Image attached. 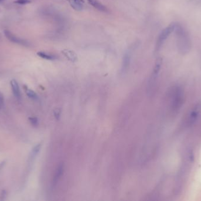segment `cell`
<instances>
[{
	"label": "cell",
	"mask_w": 201,
	"mask_h": 201,
	"mask_svg": "<svg viewBox=\"0 0 201 201\" xmlns=\"http://www.w3.org/2000/svg\"><path fill=\"white\" fill-rule=\"evenodd\" d=\"M176 37V45L178 52L182 55L187 54L191 47L190 40L188 33L179 24L175 23V30Z\"/></svg>",
	"instance_id": "cell-1"
},
{
	"label": "cell",
	"mask_w": 201,
	"mask_h": 201,
	"mask_svg": "<svg viewBox=\"0 0 201 201\" xmlns=\"http://www.w3.org/2000/svg\"><path fill=\"white\" fill-rule=\"evenodd\" d=\"M175 27V23L170 24L167 27H166L165 29H163L162 32L160 33L158 40L156 41V47H155V51L158 52L161 49L162 46H163L165 41L166 40L168 37L170 35V34L174 31Z\"/></svg>",
	"instance_id": "cell-2"
},
{
	"label": "cell",
	"mask_w": 201,
	"mask_h": 201,
	"mask_svg": "<svg viewBox=\"0 0 201 201\" xmlns=\"http://www.w3.org/2000/svg\"><path fill=\"white\" fill-rule=\"evenodd\" d=\"M183 93L182 89L179 87H176L173 92L172 99V107L173 110L177 111L179 109L183 103Z\"/></svg>",
	"instance_id": "cell-3"
},
{
	"label": "cell",
	"mask_w": 201,
	"mask_h": 201,
	"mask_svg": "<svg viewBox=\"0 0 201 201\" xmlns=\"http://www.w3.org/2000/svg\"><path fill=\"white\" fill-rule=\"evenodd\" d=\"M162 64V60L161 57H159L156 59L155 64V66L153 70L152 77L151 78L149 84V87H148V92L149 93H152V89L154 87V84H155L156 80L157 78V76L158 75V73L161 70V66Z\"/></svg>",
	"instance_id": "cell-4"
},
{
	"label": "cell",
	"mask_w": 201,
	"mask_h": 201,
	"mask_svg": "<svg viewBox=\"0 0 201 201\" xmlns=\"http://www.w3.org/2000/svg\"><path fill=\"white\" fill-rule=\"evenodd\" d=\"M4 34L6 36V37L13 43L18 44H21V45H23V46H27L28 45V43L27 41H26L24 40H23L20 38L17 37V36L14 35L13 33H11L10 31L5 30L4 31Z\"/></svg>",
	"instance_id": "cell-5"
},
{
	"label": "cell",
	"mask_w": 201,
	"mask_h": 201,
	"mask_svg": "<svg viewBox=\"0 0 201 201\" xmlns=\"http://www.w3.org/2000/svg\"><path fill=\"white\" fill-rule=\"evenodd\" d=\"M131 56H132V52H131V50L129 49L125 53L123 58L122 70H121L122 73H124L128 70V67L129 66Z\"/></svg>",
	"instance_id": "cell-6"
},
{
	"label": "cell",
	"mask_w": 201,
	"mask_h": 201,
	"mask_svg": "<svg viewBox=\"0 0 201 201\" xmlns=\"http://www.w3.org/2000/svg\"><path fill=\"white\" fill-rule=\"evenodd\" d=\"M199 109L200 106H199V104H197L193 109V110L190 112L188 120V124L189 126L193 125L196 121L199 113Z\"/></svg>",
	"instance_id": "cell-7"
},
{
	"label": "cell",
	"mask_w": 201,
	"mask_h": 201,
	"mask_svg": "<svg viewBox=\"0 0 201 201\" xmlns=\"http://www.w3.org/2000/svg\"><path fill=\"white\" fill-rule=\"evenodd\" d=\"M71 7L76 11H81L84 9V1L82 0H66Z\"/></svg>",
	"instance_id": "cell-8"
},
{
	"label": "cell",
	"mask_w": 201,
	"mask_h": 201,
	"mask_svg": "<svg viewBox=\"0 0 201 201\" xmlns=\"http://www.w3.org/2000/svg\"><path fill=\"white\" fill-rule=\"evenodd\" d=\"M10 85L11 87V89L13 90V94L15 97L18 99H21V92L20 89V87L18 85V82L15 79H12L10 82Z\"/></svg>",
	"instance_id": "cell-9"
},
{
	"label": "cell",
	"mask_w": 201,
	"mask_h": 201,
	"mask_svg": "<svg viewBox=\"0 0 201 201\" xmlns=\"http://www.w3.org/2000/svg\"><path fill=\"white\" fill-rule=\"evenodd\" d=\"M62 54L70 62H75L78 60V57L75 52L71 50L65 49L61 52Z\"/></svg>",
	"instance_id": "cell-10"
},
{
	"label": "cell",
	"mask_w": 201,
	"mask_h": 201,
	"mask_svg": "<svg viewBox=\"0 0 201 201\" xmlns=\"http://www.w3.org/2000/svg\"><path fill=\"white\" fill-rule=\"evenodd\" d=\"M87 2L94 8L100 11L105 12L107 11V9L104 5L98 1V0H87Z\"/></svg>",
	"instance_id": "cell-11"
},
{
	"label": "cell",
	"mask_w": 201,
	"mask_h": 201,
	"mask_svg": "<svg viewBox=\"0 0 201 201\" xmlns=\"http://www.w3.org/2000/svg\"><path fill=\"white\" fill-rule=\"evenodd\" d=\"M63 171H64V165L61 163L58 166V167L56 170V173H55V176H54V178L53 180V184L54 185H56L58 181L59 180L60 178L61 177V176L63 175Z\"/></svg>",
	"instance_id": "cell-12"
},
{
	"label": "cell",
	"mask_w": 201,
	"mask_h": 201,
	"mask_svg": "<svg viewBox=\"0 0 201 201\" xmlns=\"http://www.w3.org/2000/svg\"><path fill=\"white\" fill-rule=\"evenodd\" d=\"M37 54L40 57L47 60H54L57 59V57L54 55L44 52H38Z\"/></svg>",
	"instance_id": "cell-13"
},
{
	"label": "cell",
	"mask_w": 201,
	"mask_h": 201,
	"mask_svg": "<svg viewBox=\"0 0 201 201\" xmlns=\"http://www.w3.org/2000/svg\"><path fill=\"white\" fill-rule=\"evenodd\" d=\"M41 147V144H38L37 145H36L31 150L30 156H29V162H33V160L36 157V156H37L38 153H39L40 149Z\"/></svg>",
	"instance_id": "cell-14"
},
{
	"label": "cell",
	"mask_w": 201,
	"mask_h": 201,
	"mask_svg": "<svg viewBox=\"0 0 201 201\" xmlns=\"http://www.w3.org/2000/svg\"><path fill=\"white\" fill-rule=\"evenodd\" d=\"M24 87L26 93L29 98L33 99V100H37L38 99L37 94L36 93V92L34 91H33L31 89H29L26 86H24Z\"/></svg>",
	"instance_id": "cell-15"
},
{
	"label": "cell",
	"mask_w": 201,
	"mask_h": 201,
	"mask_svg": "<svg viewBox=\"0 0 201 201\" xmlns=\"http://www.w3.org/2000/svg\"><path fill=\"white\" fill-rule=\"evenodd\" d=\"M31 124L34 126H37L38 124V120L37 117H30L28 118Z\"/></svg>",
	"instance_id": "cell-16"
},
{
	"label": "cell",
	"mask_w": 201,
	"mask_h": 201,
	"mask_svg": "<svg viewBox=\"0 0 201 201\" xmlns=\"http://www.w3.org/2000/svg\"><path fill=\"white\" fill-rule=\"evenodd\" d=\"M15 3L20 5H26L31 3V0H16Z\"/></svg>",
	"instance_id": "cell-17"
},
{
	"label": "cell",
	"mask_w": 201,
	"mask_h": 201,
	"mask_svg": "<svg viewBox=\"0 0 201 201\" xmlns=\"http://www.w3.org/2000/svg\"><path fill=\"white\" fill-rule=\"evenodd\" d=\"M54 114L57 120H58L61 116V110L60 109H56L54 111Z\"/></svg>",
	"instance_id": "cell-18"
},
{
	"label": "cell",
	"mask_w": 201,
	"mask_h": 201,
	"mask_svg": "<svg viewBox=\"0 0 201 201\" xmlns=\"http://www.w3.org/2000/svg\"><path fill=\"white\" fill-rule=\"evenodd\" d=\"M4 104V96L1 92H0V109H1Z\"/></svg>",
	"instance_id": "cell-19"
},
{
	"label": "cell",
	"mask_w": 201,
	"mask_h": 201,
	"mask_svg": "<svg viewBox=\"0 0 201 201\" xmlns=\"http://www.w3.org/2000/svg\"><path fill=\"white\" fill-rule=\"evenodd\" d=\"M6 160H4V161H3L1 163H0V170H1V169L4 167V166L5 164H6Z\"/></svg>",
	"instance_id": "cell-20"
},
{
	"label": "cell",
	"mask_w": 201,
	"mask_h": 201,
	"mask_svg": "<svg viewBox=\"0 0 201 201\" xmlns=\"http://www.w3.org/2000/svg\"><path fill=\"white\" fill-rule=\"evenodd\" d=\"M3 1H4V0H0V3H1Z\"/></svg>",
	"instance_id": "cell-21"
}]
</instances>
